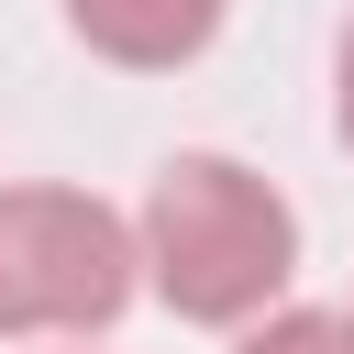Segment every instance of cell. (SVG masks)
Instances as JSON below:
<instances>
[{"instance_id":"7a4b0ae2","label":"cell","mask_w":354,"mask_h":354,"mask_svg":"<svg viewBox=\"0 0 354 354\" xmlns=\"http://www.w3.org/2000/svg\"><path fill=\"white\" fill-rule=\"evenodd\" d=\"M144 232L88 188H0V332H100L122 321Z\"/></svg>"},{"instance_id":"5b68a950","label":"cell","mask_w":354,"mask_h":354,"mask_svg":"<svg viewBox=\"0 0 354 354\" xmlns=\"http://www.w3.org/2000/svg\"><path fill=\"white\" fill-rule=\"evenodd\" d=\"M332 122H343V144H354V33H343V88H332Z\"/></svg>"},{"instance_id":"277c9868","label":"cell","mask_w":354,"mask_h":354,"mask_svg":"<svg viewBox=\"0 0 354 354\" xmlns=\"http://www.w3.org/2000/svg\"><path fill=\"white\" fill-rule=\"evenodd\" d=\"M232 354H354V310H277V321H254Z\"/></svg>"},{"instance_id":"3957f363","label":"cell","mask_w":354,"mask_h":354,"mask_svg":"<svg viewBox=\"0 0 354 354\" xmlns=\"http://www.w3.org/2000/svg\"><path fill=\"white\" fill-rule=\"evenodd\" d=\"M66 22L111 66H188L221 33V0H66Z\"/></svg>"},{"instance_id":"6da1fadb","label":"cell","mask_w":354,"mask_h":354,"mask_svg":"<svg viewBox=\"0 0 354 354\" xmlns=\"http://www.w3.org/2000/svg\"><path fill=\"white\" fill-rule=\"evenodd\" d=\"M144 277L177 321H254L299 277V221L254 166L166 155L144 188Z\"/></svg>"}]
</instances>
